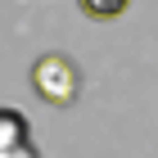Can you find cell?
<instances>
[{
	"instance_id": "cell-3",
	"label": "cell",
	"mask_w": 158,
	"mask_h": 158,
	"mask_svg": "<svg viewBox=\"0 0 158 158\" xmlns=\"http://www.w3.org/2000/svg\"><path fill=\"white\" fill-rule=\"evenodd\" d=\"M127 5H131V0H77V9H81L90 23H113V18L127 14Z\"/></svg>"
},
{
	"instance_id": "cell-1",
	"label": "cell",
	"mask_w": 158,
	"mask_h": 158,
	"mask_svg": "<svg viewBox=\"0 0 158 158\" xmlns=\"http://www.w3.org/2000/svg\"><path fill=\"white\" fill-rule=\"evenodd\" d=\"M32 86H36V95L45 99V104L68 109V104H77V95H81V73H77V63L68 59V54H45V59H36V68H32Z\"/></svg>"
},
{
	"instance_id": "cell-2",
	"label": "cell",
	"mask_w": 158,
	"mask_h": 158,
	"mask_svg": "<svg viewBox=\"0 0 158 158\" xmlns=\"http://www.w3.org/2000/svg\"><path fill=\"white\" fill-rule=\"evenodd\" d=\"M0 127H5V145H0V158H41V149L27 140V122L18 109L0 113Z\"/></svg>"
}]
</instances>
